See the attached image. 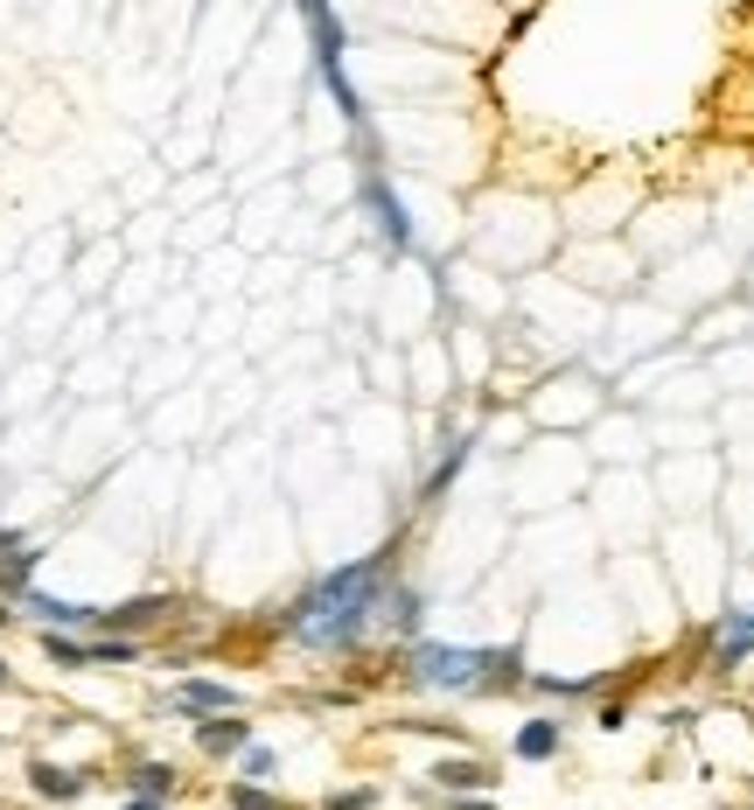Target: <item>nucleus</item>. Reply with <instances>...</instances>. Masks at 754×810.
Instances as JSON below:
<instances>
[{
    "label": "nucleus",
    "instance_id": "16",
    "mask_svg": "<svg viewBox=\"0 0 754 810\" xmlns=\"http://www.w3.org/2000/svg\"><path fill=\"white\" fill-rule=\"evenodd\" d=\"M126 810H168L161 797H134V803H126Z\"/></svg>",
    "mask_w": 754,
    "mask_h": 810
},
{
    "label": "nucleus",
    "instance_id": "7",
    "mask_svg": "<svg viewBox=\"0 0 754 810\" xmlns=\"http://www.w3.org/2000/svg\"><path fill=\"white\" fill-rule=\"evenodd\" d=\"M28 783L43 789L49 803H70V797L84 789V776H78V768H56V762H35V768H28Z\"/></svg>",
    "mask_w": 754,
    "mask_h": 810
},
{
    "label": "nucleus",
    "instance_id": "13",
    "mask_svg": "<svg viewBox=\"0 0 754 810\" xmlns=\"http://www.w3.org/2000/svg\"><path fill=\"white\" fill-rule=\"evenodd\" d=\"M244 776H273V748H259V741H244Z\"/></svg>",
    "mask_w": 754,
    "mask_h": 810
},
{
    "label": "nucleus",
    "instance_id": "9",
    "mask_svg": "<svg viewBox=\"0 0 754 810\" xmlns=\"http://www.w3.org/2000/svg\"><path fill=\"white\" fill-rule=\"evenodd\" d=\"M517 755H524V762L559 755V720H532V727H517Z\"/></svg>",
    "mask_w": 754,
    "mask_h": 810
},
{
    "label": "nucleus",
    "instance_id": "15",
    "mask_svg": "<svg viewBox=\"0 0 754 810\" xmlns=\"http://www.w3.org/2000/svg\"><path fill=\"white\" fill-rule=\"evenodd\" d=\"M447 810H496V803H489V797H476V789H461V797L447 803Z\"/></svg>",
    "mask_w": 754,
    "mask_h": 810
},
{
    "label": "nucleus",
    "instance_id": "8",
    "mask_svg": "<svg viewBox=\"0 0 754 810\" xmlns=\"http://www.w3.org/2000/svg\"><path fill=\"white\" fill-rule=\"evenodd\" d=\"M28 608L49 621V629H91V615L99 608H70V601H49V594H28Z\"/></svg>",
    "mask_w": 754,
    "mask_h": 810
},
{
    "label": "nucleus",
    "instance_id": "4",
    "mask_svg": "<svg viewBox=\"0 0 754 810\" xmlns=\"http://www.w3.org/2000/svg\"><path fill=\"white\" fill-rule=\"evenodd\" d=\"M168 601H126V608H99L91 615V629H112V636H126V629H147V621H161Z\"/></svg>",
    "mask_w": 754,
    "mask_h": 810
},
{
    "label": "nucleus",
    "instance_id": "17",
    "mask_svg": "<svg viewBox=\"0 0 754 810\" xmlns=\"http://www.w3.org/2000/svg\"><path fill=\"white\" fill-rule=\"evenodd\" d=\"M0 685H8V664H0Z\"/></svg>",
    "mask_w": 754,
    "mask_h": 810
},
{
    "label": "nucleus",
    "instance_id": "1",
    "mask_svg": "<svg viewBox=\"0 0 754 810\" xmlns=\"http://www.w3.org/2000/svg\"><path fill=\"white\" fill-rule=\"evenodd\" d=\"M385 587H391V545L370 552V559H356V567H343V573H329L322 587H308L294 601L287 629L300 636V643H315V650H350L356 636L370 629Z\"/></svg>",
    "mask_w": 754,
    "mask_h": 810
},
{
    "label": "nucleus",
    "instance_id": "12",
    "mask_svg": "<svg viewBox=\"0 0 754 810\" xmlns=\"http://www.w3.org/2000/svg\"><path fill=\"white\" fill-rule=\"evenodd\" d=\"M49 657H56V664H91V643H70V636H49Z\"/></svg>",
    "mask_w": 754,
    "mask_h": 810
},
{
    "label": "nucleus",
    "instance_id": "3",
    "mask_svg": "<svg viewBox=\"0 0 754 810\" xmlns=\"http://www.w3.org/2000/svg\"><path fill=\"white\" fill-rule=\"evenodd\" d=\"M196 741H203V755H244V741H252V727H244L238 712H210V720L196 727Z\"/></svg>",
    "mask_w": 754,
    "mask_h": 810
},
{
    "label": "nucleus",
    "instance_id": "10",
    "mask_svg": "<svg viewBox=\"0 0 754 810\" xmlns=\"http://www.w3.org/2000/svg\"><path fill=\"white\" fill-rule=\"evenodd\" d=\"M168 789H175V768H161V762H147L134 776V797H168Z\"/></svg>",
    "mask_w": 754,
    "mask_h": 810
},
{
    "label": "nucleus",
    "instance_id": "18",
    "mask_svg": "<svg viewBox=\"0 0 754 810\" xmlns=\"http://www.w3.org/2000/svg\"><path fill=\"white\" fill-rule=\"evenodd\" d=\"M0 621H8V608H0Z\"/></svg>",
    "mask_w": 754,
    "mask_h": 810
},
{
    "label": "nucleus",
    "instance_id": "6",
    "mask_svg": "<svg viewBox=\"0 0 754 810\" xmlns=\"http://www.w3.org/2000/svg\"><path fill=\"white\" fill-rule=\"evenodd\" d=\"M426 783H441L447 797H461V789H482V783H496V768H489V762H441Z\"/></svg>",
    "mask_w": 754,
    "mask_h": 810
},
{
    "label": "nucleus",
    "instance_id": "14",
    "mask_svg": "<svg viewBox=\"0 0 754 810\" xmlns=\"http://www.w3.org/2000/svg\"><path fill=\"white\" fill-rule=\"evenodd\" d=\"M377 789H343V797H329V810H370Z\"/></svg>",
    "mask_w": 754,
    "mask_h": 810
},
{
    "label": "nucleus",
    "instance_id": "5",
    "mask_svg": "<svg viewBox=\"0 0 754 810\" xmlns=\"http://www.w3.org/2000/svg\"><path fill=\"white\" fill-rule=\"evenodd\" d=\"M175 706H188V712H231L238 692L231 685H210V677H188V685H175Z\"/></svg>",
    "mask_w": 754,
    "mask_h": 810
},
{
    "label": "nucleus",
    "instance_id": "11",
    "mask_svg": "<svg viewBox=\"0 0 754 810\" xmlns=\"http://www.w3.org/2000/svg\"><path fill=\"white\" fill-rule=\"evenodd\" d=\"M231 810H279V797H266V789H252V783H238V789H231Z\"/></svg>",
    "mask_w": 754,
    "mask_h": 810
},
{
    "label": "nucleus",
    "instance_id": "2",
    "mask_svg": "<svg viewBox=\"0 0 754 810\" xmlns=\"http://www.w3.org/2000/svg\"><path fill=\"white\" fill-rule=\"evenodd\" d=\"M412 677L433 692H496L517 677V650H447V643H420L412 650Z\"/></svg>",
    "mask_w": 754,
    "mask_h": 810
}]
</instances>
